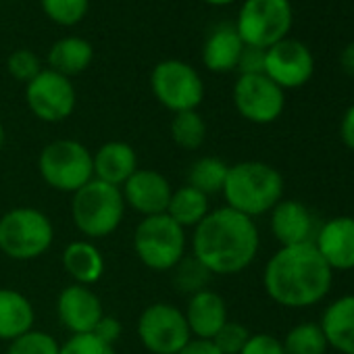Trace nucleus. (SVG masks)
Returning <instances> with one entry per match:
<instances>
[{"label": "nucleus", "mask_w": 354, "mask_h": 354, "mask_svg": "<svg viewBox=\"0 0 354 354\" xmlns=\"http://www.w3.org/2000/svg\"><path fill=\"white\" fill-rule=\"evenodd\" d=\"M92 165H94V180L111 184L115 188H121L136 173V169H140L133 146L119 140L102 144L92 154Z\"/></svg>", "instance_id": "obj_19"}, {"label": "nucleus", "mask_w": 354, "mask_h": 354, "mask_svg": "<svg viewBox=\"0 0 354 354\" xmlns=\"http://www.w3.org/2000/svg\"><path fill=\"white\" fill-rule=\"evenodd\" d=\"M265 53L263 48L257 46H244L240 61H238V71L240 75H261L265 73Z\"/></svg>", "instance_id": "obj_36"}, {"label": "nucleus", "mask_w": 354, "mask_h": 354, "mask_svg": "<svg viewBox=\"0 0 354 354\" xmlns=\"http://www.w3.org/2000/svg\"><path fill=\"white\" fill-rule=\"evenodd\" d=\"M150 86L156 100L175 113L196 111L205 98V84L198 71L177 59L160 61L150 75Z\"/></svg>", "instance_id": "obj_10"}, {"label": "nucleus", "mask_w": 354, "mask_h": 354, "mask_svg": "<svg viewBox=\"0 0 354 354\" xmlns=\"http://www.w3.org/2000/svg\"><path fill=\"white\" fill-rule=\"evenodd\" d=\"M34 321L36 310L28 296L11 288H0V339H17L34 329Z\"/></svg>", "instance_id": "obj_22"}, {"label": "nucleus", "mask_w": 354, "mask_h": 354, "mask_svg": "<svg viewBox=\"0 0 354 354\" xmlns=\"http://www.w3.org/2000/svg\"><path fill=\"white\" fill-rule=\"evenodd\" d=\"M63 269L80 286H92L104 275V257L90 240H75L63 250Z\"/></svg>", "instance_id": "obj_23"}, {"label": "nucleus", "mask_w": 354, "mask_h": 354, "mask_svg": "<svg viewBox=\"0 0 354 354\" xmlns=\"http://www.w3.org/2000/svg\"><path fill=\"white\" fill-rule=\"evenodd\" d=\"M333 271L313 242L281 246L265 265L263 286L267 296L286 308L319 304L331 290Z\"/></svg>", "instance_id": "obj_2"}, {"label": "nucleus", "mask_w": 354, "mask_h": 354, "mask_svg": "<svg viewBox=\"0 0 354 354\" xmlns=\"http://www.w3.org/2000/svg\"><path fill=\"white\" fill-rule=\"evenodd\" d=\"M90 7V0H42V9L46 17L59 26L80 24Z\"/></svg>", "instance_id": "obj_31"}, {"label": "nucleus", "mask_w": 354, "mask_h": 354, "mask_svg": "<svg viewBox=\"0 0 354 354\" xmlns=\"http://www.w3.org/2000/svg\"><path fill=\"white\" fill-rule=\"evenodd\" d=\"M213 275L194 259V257H184L182 263L175 267V286L182 294H196L207 290V283Z\"/></svg>", "instance_id": "obj_29"}, {"label": "nucleus", "mask_w": 354, "mask_h": 354, "mask_svg": "<svg viewBox=\"0 0 354 354\" xmlns=\"http://www.w3.org/2000/svg\"><path fill=\"white\" fill-rule=\"evenodd\" d=\"M5 140H7V131H5L3 119H0V150H3V146H5Z\"/></svg>", "instance_id": "obj_42"}, {"label": "nucleus", "mask_w": 354, "mask_h": 354, "mask_svg": "<svg viewBox=\"0 0 354 354\" xmlns=\"http://www.w3.org/2000/svg\"><path fill=\"white\" fill-rule=\"evenodd\" d=\"M7 67H9V73H11L17 82H26V84H30V82L42 71L40 59L36 57V53L26 50V48H24V50H15V53L9 57Z\"/></svg>", "instance_id": "obj_34"}, {"label": "nucleus", "mask_w": 354, "mask_h": 354, "mask_svg": "<svg viewBox=\"0 0 354 354\" xmlns=\"http://www.w3.org/2000/svg\"><path fill=\"white\" fill-rule=\"evenodd\" d=\"M7 354H61V344L46 331L30 329L28 333L9 342Z\"/></svg>", "instance_id": "obj_30"}, {"label": "nucleus", "mask_w": 354, "mask_h": 354, "mask_svg": "<svg viewBox=\"0 0 354 354\" xmlns=\"http://www.w3.org/2000/svg\"><path fill=\"white\" fill-rule=\"evenodd\" d=\"M169 131L173 142L184 150H198L207 140V123L198 111L175 113Z\"/></svg>", "instance_id": "obj_27"}, {"label": "nucleus", "mask_w": 354, "mask_h": 354, "mask_svg": "<svg viewBox=\"0 0 354 354\" xmlns=\"http://www.w3.org/2000/svg\"><path fill=\"white\" fill-rule=\"evenodd\" d=\"M167 215L180 227L194 230L209 215V196L186 184L182 188L173 190L169 207H167Z\"/></svg>", "instance_id": "obj_25"}, {"label": "nucleus", "mask_w": 354, "mask_h": 354, "mask_svg": "<svg viewBox=\"0 0 354 354\" xmlns=\"http://www.w3.org/2000/svg\"><path fill=\"white\" fill-rule=\"evenodd\" d=\"M261 248V236L254 219L221 207L194 227L192 257L211 275H238L246 271Z\"/></svg>", "instance_id": "obj_1"}, {"label": "nucleus", "mask_w": 354, "mask_h": 354, "mask_svg": "<svg viewBox=\"0 0 354 354\" xmlns=\"http://www.w3.org/2000/svg\"><path fill=\"white\" fill-rule=\"evenodd\" d=\"M294 24L290 0H244L234 24L244 46L271 48L288 38Z\"/></svg>", "instance_id": "obj_8"}, {"label": "nucleus", "mask_w": 354, "mask_h": 354, "mask_svg": "<svg viewBox=\"0 0 354 354\" xmlns=\"http://www.w3.org/2000/svg\"><path fill=\"white\" fill-rule=\"evenodd\" d=\"M319 325L329 348L339 354H354V294L329 302Z\"/></svg>", "instance_id": "obj_20"}, {"label": "nucleus", "mask_w": 354, "mask_h": 354, "mask_svg": "<svg viewBox=\"0 0 354 354\" xmlns=\"http://www.w3.org/2000/svg\"><path fill=\"white\" fill-rule=\"evenodd\" d=\"M92 333H94L96 337H100L102 342L115 346V342H117V339L121 337V333H123V327H121L119 319H115V317H111V315H102V319L96 323V327H94Z\"/></svg>", "instance_id": "obj_37"}, {"label": "nucleus", "mask_w": 354, "mask_h": 354, "mask_svg": "<svg viewBox=\"0 0 354 354\" xmlns=\"http://www.w3.org/2000/svg\"><path fill=\"white\" fill-rule=\"evenodd\" d=\"M94 59V48L88 40L80 38V36H67L61 38L59 42L53 44L50 53H48V65L53 71L65 75V77H73L84 73L90 63Z\"/></svg>", "instance_id": "obj_24"}, {"label": "nucleus", "mask_w": 354, "mask_h": 354, "mask_svg": "<svg viewBox=\"0 0 354 354\" xmlns=\"http://www.w3.org/2000/svg\"><path fill=\"white\" fill-rule=\"evenodd\" d=\"M248 337H250V331L242 323L227 321L211 342L219 348L221 354H240L242 348L246 346Z\"/></svg>", "instance_id": "obj_32"}, {"label": "nucleus", "mask_w": 354, "mask_h": 354, "mask_svg": "<svg viewBox=\"0 0 354 354\" xmlns=\"http://www.w3.org/2000/svg\"><path fill=\"white\" fill-rule=\"evenodd\" d=\"M271 234L281 246L308 244L317 236V219L300 201H279L271 211Z\"/></svg>", "instance_id": "obj_17"}, {"label": "nucleus", "mask_w": 354, "mask_h": 354, "mask_svg": "<svg viewBox=\"0 0 354 354\" xmlns=\"http://www.w3.org/2000/svg\"><path fill=\"white\" fill-rule=\"evenodd\" d=\"M53 242V221L40 209L17 207L0 217V252L13 261L40 259Z\"/></svg>", "instance_id": "obj_5"}, {"label": "nucleus", "mask_w": 354, "mask_h": 354, "mask_svg": "<svg viewBox=\"0 0 354 354\" xmlns=\"http://www.w3.org/2000/svg\"><path fill=\"white\" fill-rule=\"evenodd\" d=\"M240 354H283V344L271 333H250Z\"/></svg>", "instance_id": "obj_35"}, {"label": "nucleus", "mask_w": 354, "mask_h": 354, "mask_svg": "<svg viewBox=\"0 0 354 354\" xmlns=\"http://www.w3.org/2000/svg\"><path fill=\"white\" fill-rule=\"evenodd\" d=\"M42 180L59 192L75 194L94 180L92 152L77 140H55L38 156Z\"/></svg>", "instance_id": "obj_7"}, {"label": "nucleus", "mask_w": 354, "mask_h": 354, "mask_svg": "<svg viewBox=\"0 0 354 354\" xmlns=\"http://www.w3.org/2000/svg\"><path fill=\"white\" fill-rule=\"evenodd\" d=\"M315 73V57L310 48L294 38H286L265 53V75L281 90L302 88Z\"/></svg>", "instance_id": "obj_13"}, {"label": "nucleus", "mask_w": 354, "mask_h": 354, "mask_svg": "<svg viewBox=\"0 0 354 354\" xmlns=\"http://www.w3.org/2000/svg\"><path fill=\"white\" fill-rule=\"evenodd\" d=\"M61 354H117L115 346L102 342L94 333H77L69 335V339L61 346Z\"/></svg>", "instance_id": "obj_33"}, {"label": "nucleus", "mask_w": 354, "mask_h": 354, "mask_svg": "<svg viewBox=\"0 0 354 354\" xmlns=\"http://www.w3.org/2000/svg\"><path fill=\"white\" fill-rule=\"evenodd\" d=\"M242 48H244V42H242L236 26L221 24L209 34V38L203 46V63L213 73L234 71L238 67Z\"/></svg>", "instance_id": "obj_21"}, {"label": "nucleus", "mask_w": 354, "mask_h": 354, "mask_svg": "<svg viewBox=\"0 0 354 354\" xmlns=\"http://www.w3.org/2000/svg\"><path fill=\"white\" fill-rule=\"evenodd\" d=\"M26 100L30 111L44 123H61L71 117L77 96L69 77L42 69L26 88Z\"/></svg>", "instance_id": "obj_11"}, {"label": "nucleus", "mask_w": 354, "mask_h": 354, "mask_svg": "<svg viewBox=\"0 0 354 354\" xmlns=\"http://www.w3.org/2000/svg\"><path fill=\"white\" fill-rule=\"evenodd\" d=\"M186 230L167 213L142 217L133 232V250L140 263L156 273L175 269L186 257Z\"/></svg>", "instance_id": "obj_6"}, {"label": "nucleus", "mask_w": 354, "mask_h": 354, "mask_svg": "<svg viewBox=\"0 0 354 354\" xmlns=\"http://www.w3.org/2000/svg\"><path fill=\"white\" fill-rule=\"evenodd\" d=\"M283 354H327V339L319 323H298L281 339Z\"/></svg>", "instance_id": "obj_28"}, {"label": "nucleus", "mask_w": 354, "mask_h": 354, "mask_svg": "<svg viewBox=\"0 0 354 354\" xmlns=\"http://www.w3.org/2000/svg\"><path fill=\"white\" fill-rule=\"evenodd\" d=\"M234 104L246 121L257 125H269L281 117L286 106V94L265 73L240 75L234 86Z\"/></svg>", "instance_id": "obj_12"}, {"label": "nucleus", "mask_w": 354, "mask_h": 354, "mask_svg": "<svg viewBox=\"0 0 354 354\" xmlns=\"http://www.w3.org/2000/svg\"><path fill=\"white\" fill-rule=\"evenodd\" d=\"M339 65H342L344 73L354 77V42L346 44L344 50L339 53Z\"/></svg>", "instance_id": "obj_40"}, {"label": "nucleus", "mask_w": 354, "mask_h": 354, "mask_svg": "<svg viewBox=\"0 0 354 354\" xmlns=\"http://www.w3.org/2000/svg\"><path fill=\"white\" fill-rule=\"evenodd\" d=\"M230 165L217 156H203L190 165L188 171V186L196 188L198 192L211 196L219 194L225 186Z\"/></svg>", "instance_id": "obj_26"}, {"label": "nucleus", "mask_w": 354, "mask_h": 354, "mask_svg": "<svg viewBox=\"0 0 354 354\" xmlns=\"http://www.w3.org/2000/svg\"><path fill=\"white\" fill-rule=\"evenodd\" d=\"M125 207L142 217L167 213L173 188L167 177L156 169H136V173L121 186Z\"/></svg>", "instance_id": "obj_14"}, {"label": "nucleus", "mask_w": 354, "mask_h": 354, "mask_svg": "<svg viewBox=\"0 0 354 354\" xmlns=\"http://www.w3.org/2000/svg\"><path fill=\"white\" fill-rule=\"evenodd\" d=\"M331 271L354 269V217H333L317 230L313 240Z\"/></svg>", "instance_id": "obj_16"}, {"label": "nucleus", "mask_w": 354, "mask_h": 354, "mask_svg": "<svg viewBox=\"0 0 354 354\" xmlns=\"http://www.w3.org/2000/svg\"><path fill=\"white\" fill-rule=\"evenodd\" d=\"M177 354H221V352L211 339H192L186 348H182Z\"/></svg>", "instance_id": "obj_39"}, {"label": "nucleus", "mask_w": 354, "mask_h": 354, "mask_svg": "<svg viewBox=\"0 0 354 354\" xmlns=\"http://www.w3.org/2000/svg\"><path fill=\"white\" fill-rule=\"evenodd\" d=\"M138 337L150 354H177L194 339L184 310L169 302H154L142 310Z\"/></svg>", "instance_id": "obj_9"}, {"label": "nucleus", "mask_w": 354, "mask_h": 354, "mask_svg": "<svg viewBox=\"0 0 354 354\" xmlns=\"http://www.w3.org/2000/svg\"><path fill=\"white\" fill-rule=\"evenodd\" d=\"M125 201L121 188L92 180L73 194L71 219L86 240L111 236L123 221Z\"/></svg>", "instance_id": "obj_4"}, {"label": "nucleus", "mask_w": 354, "mask_h": 354, "mask_svg": "<svg viewBox=\"0 0 354 354\" xmlns=\"http://www.w3.org/2000/svg\"><path fill=\"white\" fill-rule=\"evenodd\" d=\"M184 315L194 339H213L217 331L230 321L223 296L209 288L190 296Z\"/></svg>", "instance_id": "obj_18"}, {"label": "nucleus", "mask_w": 354, "mask_h": 354, "mask_svg": "<svg viewBox=\"0 0 354 354\" xmlns=\"http://www.w3.org/2000/svg\"><path fill=\"white\" fill-rule=\"evenodd\" d=\"M57 315L61 325L67 331H71V335H77V333H92L96 323L102 319L104 308L100 298L88 286L73 283L59 294Z\"/></svg>", "instance_id": "obj_15"}, {"label": "nucleus", "mask_w": 354, "mask_h": 354, "mask_svg": "<svg viewBox=\"0 0 354 354\" xmlns=\"http://www.w3.org/2000/svg\"><path fill=\"white\" fill-rule=\"evenodd\" d=\"M207 5H213V7H225V5H232L236 0H205Z\"/></svg>", "instance_id": "obj_41"}, {"label": "nucleus", "mask_w": 354, "mask_h": 354, "mask_svg": "<svg viewBox=\"0 0 354 354\" xmlns=\"http://www.w3.org/2000/svg\"><path fill=\"white\" fill-rule=\"evenodd\" d=\"M339 138L344 142L346 148L354 150V104L348 106V111L344 113L342 117V123H339Z\"/></svg>", "instance_id": "obj_38"}, {"label": "nucleus", "mask_w": 354, "mask_h": 354, "mask_svg": "<svg viewBox=\"0 0 354 354\" xmlns=\"http://www.w3.org/2000/svg\"><path fill=\"white\" fill-rule=\"evenodd\" d=\"M221 194L227 203L225 207L254 219L271 213L283 198V177L269 162L242 160L230 165Z\"/></svg>", "instance_id": "obj_3"}]
</instances>
